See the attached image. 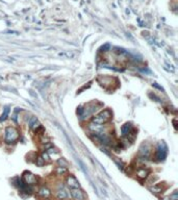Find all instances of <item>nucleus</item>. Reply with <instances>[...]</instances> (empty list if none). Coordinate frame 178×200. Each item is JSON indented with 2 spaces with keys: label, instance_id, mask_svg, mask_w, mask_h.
<instances>
[{
  "label": "nucleus",
  "instance_id": "1",
  "mask_svg": "<svg viewBox=\"0 0 178 200\" xmlns=\"http://www.w3.org/2000/svg\"><path fill=\"white\" fill-rule=\"evenodd\" d=\"M112 114L109 110H104L101 113H99L97 116H95L92 121H93L94 124H100L101 125V124L106 123L107 121H109V120L112 119Z\"/></svg>",
  "mask_w": 178,
  "mask_h": 200
},
{
  "label": "nucleus",
  "instance_id": "2",
  "mask_svg": "<svg viewBox=\"0 0 178 200\" xmlns=\"http://www.w3.org/2000/svg\"><path fill=\"white\" fill-rule=\"evenodd\" d=\"M19 138V131L15 128V127L8 126L5 128V138H4V142L6 144H12L15 143Z\"/></svg>",
  "mask_w": 178,
  "mask_h": 200
},
{
  "label": "nucleus",
  "instance_id": "3",
  "mask_svg": "<svg viewBox=\"0 0 178 200\" xmlns=\"http://www.w3.org/2000/svg\"><path fill=\"white\" fill-rule=\"evenodd\" d=\"M167 153H168L167 145L164 144V142L159 143L158 146H157V149H156V158L158 161H164L167 156Z\"/></svg>",
  "mask_w": 178,
  "mask_h": 200
},
{
  "label": "nucleus",
  "instance_id": "4",
  "mask_svg": "<svg viewBox=\"0 0 178 200\" xmlns=\"http://www.w3.org/2000/svg\"><path fill=\"white\" fill-rule=\"evenodd\" d=\"M71 195L75 200H84V194L79 188L71 189Z\"/></svg>",
  "mask_w": 178,
  "mask_h": 200
},
{
  "label": "nucleus",
  "instance_id": "5",
  "mask_svg": "<svg viewBox=\"0 0 178 200\" xmlns=\"http://www.w3.org/2000/svg\"><path fill=\"white\" fill-rule=\"evenodd\" d=\"M23 181L26 183V185H33L37 181V178L32 173L30 172H25L23 175Z\"/></svg>",
  "mask_w": 178,
  "mask_h": 200
},
{
  "label": "nucleus",
  "instance_id": "6",
  "mask_svg": "<svg viewBox=\"0 0 178 200\" xmlns=\"http://www.w3.org/2000/svg\"><path fill=\"white\" fill-rule=\"evenodd\" d=\"M67 183H68V186L71 189H74V188H79L80 185H79V181L76 179V177H74L73 175H70V176L67 178Z\"/></svg>",
  "mask_w": 178,
  "mask_h": 200
},
{
  "label": "nucleus",
  "instance_id": "7",
  "mask_svg": "<svg viewBox=\"0 0 178 200\" xmlns=\"http://www.w3.org/2000/svg\"><path fill=\"white\" fill-rule=\"evenodd\" d=\"M40 122H39V120H38V118L37 117H35V116H32V117L29 119V121H28V126H29V128H31V129H37L38 127L40 126Z\"/></svg>",
  "mask_w": 178,
  "mask_h": 200
},
{
  "label": "nucleus",
  "instance_id": "8",
  "mask_svg": "<svg viewBox=\"0 0 178 200\" xmlns=\"http://www.w3.org/2000/svg\"><path fill=\"white\" fill-rule=\"evenodd\" d=\"M38 195H39L40 197H42V198H48L49 196L51 195V192L49 189L43 187L39 190V192H38Z\"/></svg>",
  "mask_w": 178,
  "mask_h": 200
},
{
  "label": "nucleus",
  "instance_id": "9",
  "mask_svg": "<svg viewBox=\"0 0 178 200\" xmlns=\"http://www.w3.org/2000/svg\"><path fill=\"white\" fill-rule=\"evenodd\" d=\"M131 124L130 123H126L124 124L122 126V128H121V131H122V135L124 136V137H127V136L130 135V133H131Z\"/></svg>",
  "mask_w": 178,
  "mask_h": 200
},
{
  "label": "nucleus",
  "instance_id": "10",
  "mask_svg": "<svg viewBox=\"0 0 178 200\" xmlns=\"http://www.w3.org/2000/svg\"><path fill=\"white\" fill-rule=\"evenodd\" d=\"M141 154L142 155L144 156V158H148L149 156V154H150V147L148 146L147 144H144V145H142V147H141Z\"/></svg>",
  "mask_w": 178,
  "mask_h": 200
},
{
  "label": "nucleus",
  "instance_id": "11",
  "mask_svg": "<svg viewBox=\"0 0 178 200\" xmlns=\"http://www.w3.org/2000/svg\"><path fill=\"white\" fill-rule=\"evenodd\" d=\"M148 174H149V171L145 169H140V170H137V175L140 178H146V177L148 176Z\"/></svg>",
  "mask_w": 178,
  "mask_h": 200
},
{
  "label": "nucleus",
  "instance_id": "12",
  "mask_svg": "<svg viewBox=\"0 0 178 200\" xmlns=\"http://www.w3.org/2000/svg\"><path fill=\"white\" fill-rule=\"evenodd\" d=\"M8 114H10V108L8 106H5L3 110V113H2L1 117H0V121H4V120H6V118L8 117Z\"/></svg>",
  "mask_w": 178,
  "mask_h": 200
},
{
  "label": "nucleus",
  "instance_id": "13",
  "mask_svg": "<svg viewBox=\"0 0 178 200\" xmlns=\"http://www.w3.org/2000/svg\"><path fill=\"white\" fill-rule=\"evenodd\" d=\"M67 197H68V193L66 192V190H60L57 192V198L58 199H62V200H64V199H66Z\"/></svg>",
  "mask_w": 178,
  "mask_h": 200
},
{
  "label": "nucleus",
  "instance_id": "14",
  "mask_svg": "<svg viewBox=\"0 0 178 200\" xmlns=\"http://www.w3.org/2000/svg\"><path fill=\"white\" fill-rule=\"evenodd\" d=\"M57 164L60 165V167H65V168H67V166H68V162H67V161L65 160V158H58Z\"/></svg>",
  "mask_w": 178,
  "mask_h": 200
},
{
  "label": "nucleus",
  "instance_id": "15",
  "mask_svg": "<svg viewBox=\"0 0 178 200\" xmlns=\"http://www.w3.org/2000/svg\"><path fill=\"white\" fill-rule=\"evenodd\" d=\"M56 172H57L58 175H62V174H64V173H66V172H67V168H65V167H58L57 169H56Z\"/></svg>",
  "mask_w": 178,
  "mask_h": 200
},
{
  "label": "nucleus",
  "instance_id": "16",
  "mask_svg": "<svg viewBox=\"0 0 178 200\" xmlns=\"http://www.w3.org/2000/svg\"><path fill=\"white\" fill-rule=\"evenodd\" d=\"M58 55H60V56H67V58H73L74 53H72V52H65V53H62V52H60Z\"/></svg>",
  "mask_w": 178,
  "mask_h": 200
},
{
  "label": "nucleus",
  "instance_id": "17",
  "mask_svg": "<svg viewBox=\"0 0 178 200\" xmlns=\"http://www.w3.org/2000/svg\"><path fill=\"white\" fill-rule=\"evenodd\" d=\"M42 158H43V160H44L45 162H49V161H50V156H49V154L47 153V152H44V153H43Z\"/></svg>",
  "mask_w": 178,
  "mask_h": 200
},
{
  "label": "nucleus",
  "instance_id": "18",
  "mask_svg": "<svg viewBox=\"0 0 178 200\" xmlns=\"http://www.w3.org/2000/svg\"><path fill=\"white\" fill-rule=\"evenodd\" d=\"M45 164V161L43 160L42 156H40V158H38V161H37V165L38 166H43Z\"/></svg>",
  "mask_w": 178,
  "mask_h": 200
},
{
  "label": "nucleus",
  "instance_id": "19",
  "mask_svg": "<svg viewBox=\"0 0 178 200\" xmlns=\"http://www.w3.org/2000/svg\"><path fill=\"white\" fill-rule=\"evenodd\" d=\"M109 48H110L109 44H105L104 46H102V47H101L100 50H101V51H107L106 49H109Z\"/></svg>",
  "mask_w": 178,
  "mask_h": 200
},
{
  "label": "nucleus",
  "instance_id": "20",
  "mask_svg": "<svg viewBox=\"0 0 178 200\" xmlns=\"http://www.w3.org/2000/svg\"><path fill=\"white\" fill-rule=\"evenodd\" d=\"M151 190L154 191V193H159V192H161V188H159V187H154V188L151 189Z\"/></svg>",
  "mask_w": 178,
  "mask_h": 200
},
{
  "label": "nucleus",
  "instance_id": "21",
  "mask_svg": "<svg viewBox=\"0 0 178 200\" xmlns=\"http://www.w3.org/2000/svg\"><path fill=\"white\" fill-rule=\"evenodd\" d=\"M170 200H177V193L175 192L173 195H171L170 196Z\"/></svg>",
  "mask_w": 178,
  "mask_h": 200
},
{
  "label": "nucleus",
  "instance_id": "22",
  "mask_svg": "<svg viewBox=\"0 0 178 200\" xmlns=\"http://www.w3.org/2000/svg\"><path fill=\"white\" fill-rule=\"evenodd\" d=\"M153 86H154V87H156L157 89H159V90H164L163 88H161V87H159V86H158V85H156V83H153Z\"/></svg>",
  "mask_w": 178,
  "mask_h": 200
}]
</instances>
